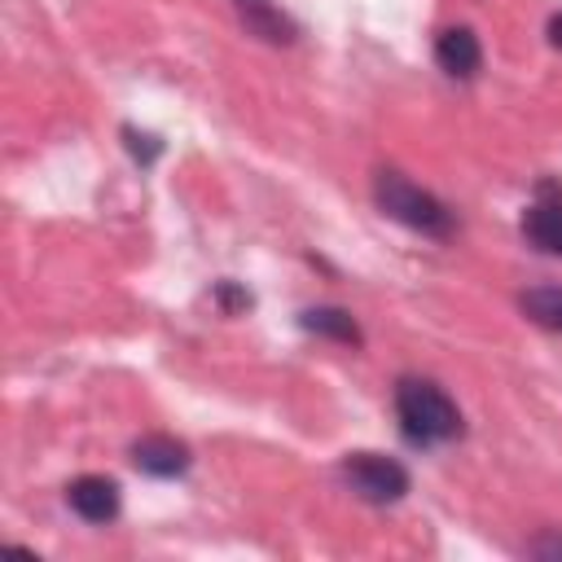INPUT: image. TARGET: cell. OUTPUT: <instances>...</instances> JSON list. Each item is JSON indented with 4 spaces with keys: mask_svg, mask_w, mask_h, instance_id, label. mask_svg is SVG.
I'll return each instance as SVG.
<instances>
[{
    "mask_svg": "<svg viewBox=\"0 0 562 562\" xmlns=\"http://www.w3.org/2000/svg\"><path fill=\"white\" fill-rule=\"evenodd\" d=\"M395 417H400V430L408 443L417 448H439V443H452L461 439V408L452 404V395L430 382V378H417V373H404L395 382Z\"/></svg>",
    "mask_w": 562,
    "mask_h": 562,
    "instance_id": "obj_1",
    "label": "cell"
},
{
    "mask_svg": "<svg viewBox=\"0 0 562 562\" xmlns=\"http://www.w3.org/2000/svg\"><path fill=\"white\" fill-rule=\"evenodd\" d=\"M373 202H378L382 215H391L404 228L426 233V237H452V228H457V215L430 189L413 184L400 171H378L373 176Z\"/></svg>",
    "mask_w": 562,
    "mask_h": 562,
    "instance_id": "obj_2",
    "label": "cell"
},
{
    "mask_svg": "<svg viewBox=\"0 0 562 562\" xmlns=\"http://www.w3.org/2000/svg\"><path fill=\"white\" fill-rule=\"evenodd\" d=\"M338 474L369 505H395L408 492V470L395 457H382V452H347Z\"/></svg>",
    "mask_w": 562,
    "mask_h": 562,
    "instance_id": "obj_3",
    "label": "cell"
},
{
    "mask_svg": "<svg viewBox=\"0 0 562 562\" xmlns=\"http://www.w3.org/2000/svg\"><path fill=\"white\" fill-rule=\"evenodd\" d=\"M66 501H70V509H75L83 522H110V518L119 514V505H123L119 483L105 479V474H79V479L66 487Z\"/></svg>",
    "mask_w": 562,
    "mask_h": 562,
    "instance_id": "obj_4",
    "label": "cell"
},
{
    "mask_svg": "<svg viewBox=\"0 0 562 562\" xmlns=\"http://www.w3.org/2000/svg\"><path fill=\"white\" fill-rule=\"evenodd\" d=\"M435 61L443 75L452 79H470L479 66H483V48H479V35L470 26H443L435 35Z\"/></svg>",
    "mask_w": 562,
    "mask_h": 562,
    "instance_id": "obj_5",
    "label": "cell"
},
{
    "mask_svg": "<svg viewBox=\"0 0 562 562\" xmlns=\"http://www.w3.org/2000/svg\"><path fill=\"white\" fill-rule=\"evenodd\" d=\"M189 461H193L189 448L171 435H145V439L132 443V465L154 474V479H176V474L189 470Z\"/></svg>",
    "mask_w": 562,
    "mask_h": 562,
    "instance_id": "obj_6",
    "label": "cell"
},
{
    "mask_svg": "<svg viewBox=\"0 0 562 562\" xmlns=\"http://www.w3.org/2000/svg\"><path fill=\"white\" fill-rule=\"evenodd\" d=\"M299 325L307 334H321V338H334L342 347H364V334L356 325V316L347 307H303L299 312Z\"/></svg>",
    "mask_w": 562,
    "mask_h": 562,
    "instance_id": "obj_7",
    "label": "cell"
},
{
    "mask_svg": "<svg viewBox=\"0 0 562 562\" xmlns=\"http://www.w3.org/2000/svg\"><path fill=\"white\" fill-rule=\"evenodd\" d=\"M522 233H527L531 246H540L549 255H562V202H536V206H527Z\"/></svg>",
    "mask_w": 562,
    "mask_h": 562,
    "instance_id": "obj_8",
    "label": "cell"
},
{
    "mask_svg": "<svg viewBox=\"0 0 562 562\" xmlns=\"http://www.w3.org/2000/svg\"><path fill=\"white\" fill-rule=\"evenodd\" d=\"M233 4L241 9L246 26H250L255 35H263V40H272V44L294 40V26L285 22V13H281V9H272V0H233Z\"/></svg>",
    "mask_w": 562,
    "mask_h": 562,
    "instance_id": "obj_9",
    "label": "cell"
},
{
    "mask_svg": "<svg viewBox=\"0 0 562 562\" xmlns=\"http://www.w3.org/2000/svg\"><path fill=\"white\" fill-rule=\"evenodd\" d=\"M518 307L536 321V325H549V329H562V285H536L518 299Z\"/></svg>",
    "mask_w": 562,
    "mask_h": 562,
    "instance_id": "obj_10",
    "label": "cell"
},
{
    "mask_svg": "<svg viewBox=\"0 0 562 562\" xmlns=\"http://www.w3.org/2000/svg\"><path fill=\"white\" fill-rule=\"evenodd\" d=\"M123 145L132 149V158H136L140 167H149V162L162 154V140L149 136V132H136V127H123Z\"/></svg>",
    "mask_w": 562,
    "mask_h": 562,
    "instance_id": "obj_11",
    "label": "cell"
},
{
    "mask_svg": "<svg viewBox=\"0 0 562 562\" xmlns=\"http://www.w3.org/2000/svg\"><path fill=\"white\" fill-rule=\"evenodd\" d=\"M215 299H220L224 312H246V307H250V294H246L241 285H233V281H220V285H215Z\"/></svg>",
    "mask_w": 562,
    "mask_h": 562,
    "instance_id": "obj_12",
    "label": "cell"
},
{
    "mask_svg": "<svg viewBox=\"0 0 562 562\" xmlns=\"http://www.w3.org/2000/svg\"><path fill=\"white\" fill-rule=\"evenodd\" d=\"M544 35H549V44H553V48H562V13H553V18H549Z\"/></svg>",
    "mask_w": 562,
    "mask_h": 562,
    "instance_id": "obj_13",
    "label": "cell"
}]
</instances>
